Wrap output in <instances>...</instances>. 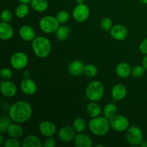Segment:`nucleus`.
Returning <instances> with one entry per match:
<instances>
[{"label": "nucleus", "mask_w": 147, "mask_h": 147, "mask_svg": "<svg viewBox=\"0 0 147 147\" xmlns=\"http://www.w3.org/2000/svg\"><path fill=\"white\" fill-rule=\"evenodd\" d=\"M32 115L31 104L26 100H19L9 108V116L15 123H24L29 121Z\"/></svg>", "instance_id": "f257e3e1"}, {"label": "nucleus", "mask_w": 147, "mask_h": 147, "mask_svg": "<svg viewBox=\"0 0 147 147\" xmlns=\"http://www.w3.org/2000/svg\"><path fill=\"white\" fill-rule=\"evenodd\" d=\"M32 49L37 57L46 58L51 53V42L44 36H37L32 42Z\"/></svg>", "instance_id": "f03ea898"}, {"label": "nucleus", "mask_w": 147, "mask_h": 147, "mask_svg": "<svg viewBox=\"0 0 147 147\" xmlns=\"http://www.w3.org/2000/svg\"><path fill=\"white\" fill-rule=\"evenodd\" d=\"M90 133L95 136H103L109 133L111 129L110 121L105 116L91 118L88 124Z\"/></svg>", "instance_id": "7ed1b4c3"}, {"label": "nucleus", "mask_w": 147, "mask_h": 147, "mask_svg": "<svg viewBox=\"0 0 147 147\" xmlns=\"http://www.w3.org/2000/svg\"><path fill=\"white\" fill-rule=\"evenodd\" d=\"M105 88L103 83L99 80H93L86 87V97L90 101H99L104 96Z\"/></svg>", "instance_id": "20e7f679"}, {"label": "nucleus", "mask_w": 147, "mask_h": 147, "mask_svg": "<svg viewBox=\"0 0 147 147\" xmlns=\"http://www.w3.org/2000/svg\"><path fill=\"white\" fill-rule=\"evenodd\" d=\"M60 24L57 20L56 17L52 15H46L41 18L39 22V27L45 34H53L55 33Z\"/></svg>", "instance_id": "39448f33"}, {"label": "nucleus", "mask_w": 147, "mask_h": 147, "mask_svg": "<svg viewBox=\"0 0 147 147\" xmlns=\"http://www.w3.org/2000/svg\"><path fill=\"white\" fill-rule=\"evenodd\" d=\"M126 139L131 146H140L144 141L143 131L137 126H129L126 131Z\"/></svg>", "instance_id": "423d86ee"}, {"label": "nucleus", "mask_w": 147, "mask_h": 147, "mask_svg": "<svg viewBox=\"0 0 147 147\" xmlns=\"http://www.w3.org/2000/svg\"><path fill=\"white\" fill-rule=\"evenodd\" d=\"M111 128L117 132H126L129 129V121L127 117L123 115L116 114L109 120Z\"/></svg>", "instance_id": "0eeeda50"}, {"label": "nucleus", "mask_w": 147, "mask_h": 147, "mask_svg": "<svg viewBox=\"0 0 147 147\" xmlns=\"http://www.w3.org/2000/svg\"><path fill=\"white\" fill-rule=\"evenodd\" d=\"M29 63V57L23 52H17L11 55L10 58V65L15 70H23L27 67Z\"/></svg>", "instance_id": "6e6552de"}, {"label": "nucleus", "mask_w": 147, "mask_h": 147, "mask_svg": "<svg viewBox=\"0 0 147 147\" xmlns=\"http://www.w3.org/2000/svg\"><path fill=\"white\" fill-rule=\"evenodd\" d=\"M72 16L77 22H83L86 21L90 16V9L86 4H77L73 8Z\"/></svg>", "instance_id": "1a4fd4ad"}, {"label": "nucleus", "mask_w": 147, "mask_h": 147, "mask_svg": "<svg viewBox=\"0 0 147 147\" xmlns=\"http://www.w3.org/2000/svg\"><path fill=\"white\" fill-rule=\"evenodd\" d=\"M77 132L75 131L73 126H65L60 128L58 131V138L61 142L65 143H69V142H73L76 137Z\"/></svg>", "instance_id": "9d476101"}, {"label": "nucleus", "mask_w": 147, "mask_h": 147, "mask_svg": "<svg viewBox=\"0 0 147 147\" xmlns=\"http://www.w3.org/2000/svg\"><path fill=\"white\" fill-rule=\"evenodd\" d=\"M38 130L40 134L45 137H53L57 132V127L50 121H43L39 124Z\"/></svg>", "instance_id": "9b49d317"}, {"label": "nucleus", "mask_w": 147, "mask_h": 147, "mask_svg": "<svg viewBox=\"0 0 147 147\" xmlns=\"http://www.w3.org/2000/svg\"><path fill=\"white\" fill-rule=\"evenodd\" d=\"M0 90L4 97L12 98L17 94V87L15 83L10 80H3L0 83Z\"/></svg>", "instance_id": "f8f14e48"}, {"label": "nucleus", "mask_w": 147, "mask_h": 147, "mask_svg": "<svg viewBox=\"0 0 147 147\" xmlns=\"http://www.w3.org/2000/svg\"><path fill=\"white\" fill-rule=\"evenodd\" d=\"M20 87L21 91L27 96H32L37 90V86L35 81L30 78L22 79L20 83Z\"/></svg>", "instance_id": "ddd939ff"}, {"label": "nucleus", "mask_w": 147, "mask_h": 147, "mask_svg": "<svg viewBox=\"0 0 147 147\" xmlns=\"http://www.w3.org/2000/svg\"><path fill=\"white\" fill-rule=\"evenodd\" d=\"M110 34L114 40L118 41L124 40L128 36V30L123 24H115L110 30Z\"/></svg>", "instance_id": "4468645a"}, {"label": "nucleus", "mask_w": 147, "mask_h": 147, "mask_svg": "<svg viewBox=\"0 0 147 147\" xmlns=\"http://www.w3.org/2000/svg\"><path fill=\"white\" fill-rule=\"evenodd\" d=\"M19 34L22 40L25 42H32V40L36 37L35 31L32 27L28 24H24L20 27L19 30Z\"/></svg>", "instance_id": "2eb2a0df"}, {"label": "nucleus", "mask_w": 147, "mask_h": 147, "mask_svg": "<svg viewBox=\"0 0 147 147\" xmlns=\"http://www.w3.org/2000/svg\"><path fill=\"white\" fill-rule=\"evenodd\" d=\"M73 143L76 147H91L93 145L91 138L84 133H78Z\"/></svg>", "instance_id": "dca6fc26"}, {"label": "nucleus", "mask_w": 147, "mask_h": 147, "mask_svg": "<svg viewBox=\"0 0 147 147\" xmlns=\"http://www.w3.org/2000/svg\"><path fill=\"white\" fill-rule=\"evenodd\" d=\"M127 94V89L124 85L117 83L115 85L111 90V96L113 99L116 101H119L124 98Z\"/></svg>", "instance_id": "f3484780"}, {"label": "nucleus", "mask_w": 147, "mask_h": 147, "mask_svg": "<svg viewBox=\"0 0 147 147\" xmlns=\"http://www.w3.org/2000/svg\"><path fill=\"white\" fill-rule=\"evenodd\" d=\"M85 65L80 60H73L67 67L69 73L73 76H79L83 74Z\"/></svg>", "instance_id": "a211bd4d"}, {"label": "nucleus", "mask_w": 147, "mask_h": 147, "mask_svg": "<svg viewBox=\"0 0 147 147\" xmlns=\"http://www.w3.org/2000/svg\"><path fill=\"white\" fill-rule=\"evenodd\" d=\"M14 35L13 27L8 22H1L0 24V38L1 40L7 41L12 38Z\"/></svg>", "instance_id": "6ab92c4d"}, {"label": "nucleus", "mask_w": 147, "mask_h": 147, "mask_svg": "<svg viewBox=\"0 0 147 147\" xmlns=\"http://www.w3.org/2000/svg\"><path fill=\"white\" fill-rule=\"evenodd\" d=\"M131 69L130 65L125 62L119 63L116 67V73L121 78H126L131 75Z\"/></svg>", "instance_id": "aec40b11"}, {"label": "nucleus", "mask_w": 147, "mask_h": 147, "mask_svg": "<svg viewBox=\"0 0 147 147\" xmlns=\"http://www.w3.org/2000/svg\"><path fill=\"white\" fill-rule=\"evenodd\" d=\"M7 134L9 137L15 138V139H20L22 136L24 134V129L22 126L18 123H12L7 130Z\"/></svg>", "instance_id": "412c9836"}, {"label": "nucleus", "mask_w": 147, "mask_h": 147, "mask_svg": "<svg viewBox=\"0 0 147 147\" xmlns=\"http://www.w3.org/2000/svg\"><path fill=\"white\" fill-rule=\"evenodd\" d=\"M86 112L90 118L98 117L102 112L101 106L98 102L90 101L86 107Z\"/></svg>", "instance_id": "4be33fe9"}, {"label": "nucleus", "mask_w": 147, "mask_h": 147, "mask_svg": "<svg viewBox=\"0 0 147 147\" xmlns=\"http://www.w3.org/2000/svg\"><path fill=\"white\" fill-rule=\"evenodd\" d=\"M23 147H42V144L40 139L37 136L33 134L28 135L24 138L22 142Z\"/></svg>", "instance_id": "5701e85b"}, {"label": "nucleus", "mask_w": 147, "mask_h": 147, "mask_svg": "<svg viewBox=\"0 0 147 147\" xmlns=\"http://www.w3.org/2000/svg\"><path fill=\"white\" fill-rule=\"evenodd\" d=\"M30 4L31 8L37 12H44L49 7L47 0H32Z\"/></svg>", "instance_id": "b1692460"}, {"label": "nucleus", "mask_w": 147, "mask_h": 147, "mask_svg": "<svg viewBox=\"0 0 147 147\" xmlns=\"http://www.w3.org/2000/svg\"><path fill=\"white\" fill-rule=\"evenodd\" d=\"M70 31H71V30L68 26L62 24V25H60V27H58L55 34L57 40H60V41H65L68 38Z\"/></svg>", "instance_id": "393cba45"}, {"label": "nucleus", "mask_w": 147, "mask_h": 147, "mask_svg": "<svg viewBox=\"0 0 147 147\" xmlns=\"http://www.w3.org/2000/svg\"><path fill=\"white\" fill-rule=\"evenodd\" d=\"M103 116L110 120L112 117L116 116L118 113V108L113 103H109L103 107Z\"/></svg>", "instance_id": "a878e982"}, {"label": "nucleus", "mask_w": 147, "mask_h": 147, "mask_svg": "<svg viewBox=\"0 0 147 147\" xmlns=\"http://www.w3.org/2000/svg\"><path fill=\"white\" fill-rule=\"evenodd\" d=\"M29 12H30V7H29L28 4L20 3L14 9V14L16 17L20 19L25 18L28 15Z\"/></svg>", "instance_id": "bb28decb"}, {"label": "nucleus", "mask_w": 147, "mask_h": 147, "mask_svg": "<svg viewBox=\"0 0 147 147\" xmlns=\"http://www.w3.org/2000/svg\"><path fill=\"white\" fill-rule=\"evenodd\" d=\"M72 126L77 133H83L87 128V123L84 119L78 117L73 121Z\"/></svg>", "instance_id": "cd10ccee"}, {"label": "nucleus", "mask_w": 147, "mask_h": 147, "mask_svg": "<svg viewBox=\"0 0 147 147\" xmlns=\"http://www.w3.org/2000/svg\"><path fill=\"white\" fill-rule=\"evenodd\" d=\"M12 121H13L11 120L9 115L8 116H6V115L3 116L0 119V133L4 134L7 132V129L12 123Z\"/></svg>", "instance_id": "c85d7f7f"}, {"label": "nucleus", "mask_w": 147, "mask_h": 147, "mask_svg": "<svg viewBox=\"0 0 147 147\" xmlns=\"http://www.w3.org/2000/svg\"><path fill=\"white\" fill-rule=\"evenodd\" d=\"M83 74L88 78H94L98 74L97 67L93 64L85 65Z\"/></svg>", "instance_id": "c756f323"}, {"label": "nucleus", "mask_w": 147, "mask_h": 147, "mask_svg": "<svg viewBox=\"0 0 147 147\" xmlns=\"http://www.w3.org/2000/svg\"><path fill=\"white\" fill-rule=\"evenodd\" d=\"M56 18L60 24H65L70 20V14L65 10H60L56 14Z\"/></svg>", "instance_id": "7c9ffc66"}, {"label": "nucleus", "mask_w": 147, "mask_h": 147, "mask_svg": "<svg viewBox=\"0 0 147 147\" xmlns=\"http://www.w3.org/2000/svg\"><path fill=\"white\" fill-rule=\"evenodd\" d=\"M100 28L104 31H110L113 27V21L109 17H103L100 22Z\"/></svg>", "instance_id": "2f4dec72"}, {"label": "nucleus", "mask_w": 147, "mask_h": 147, "mask_svg": "<svg viewBox=\"0 0 147 147\" xmlns=\"http://www.w3.org/2000/svg\"><path fill=\"white\" fill-rule=\"evenodd\" d=\"M145 70L146 69L144 67L143 65H134L131 69V75L133 77L139 78L144 75Z\"/></svg>", "instance_id": "473e14b6"}, {"label": "nucleus", "mask_w": 147, "mask_h": 147, "mask_svg": "<svg viewBox=\"0 0 147 147\" xmlns=\"http://www.w3.org/2000/svg\"><path fill=\"white\" fill-rule=\"evenodd\" d=\"M13 18V13L9 9H4L1 13V20L4 22H9Z\"/></svg>", "instance_id": "72a5a7b5"}, {"label": "nucleus", "mask_w": 147, "mask_h": 147, "mask_svg": "<svg viewBox=\"0 0 147 147\" xmlns=\"http://www.w3.org/2000/svg\"><path fill=\"white\" fill-rule=\"evenodd\" d=\"M0 76L4 80H11L13 76V72L9 67H4L0 71Z\"/></svg>", "instance_id": "f704fd0d"}, {"label": "nucleus", "mask_w": 147, "mask_h": 147, "mask_svg": "<svg viewBox=\"0 0 147 147\" xmlns=\"http://www.w3.org/2000/svg\"><path fill=\"white\" fill-rule=\"evenodd\" d=\"M2 146L4 147H20L21 144L18 139L9 137V139H6Z\"/></svg>", "instance_id": "c9c22d12"}, {"label": "nucleus", "mask_w": 147, "mask_h": 147, "mask_svg": "<svg viewBox=\"0 0 147 147\" xmlns=\"http://www.w3.org/2000/svg\"><path fill=\"white\" fill-rule=\"evenodd\" d=\"M55 146L56 141L53 137H47L42 143L43 147H55Z\"/></svg>", "instance_id": "e433bc0d"}, {"label": "nucleus", "mask_w": 147, "mask_h": 147, "mask_svg": "<svg viewBox=\"0 0 147 147\" xmlns=\"http://www.w3.org/2000/svg\"><path fill=\"white\" fill-rule=\"evenodd\" d=\"M140 52L144 55H147V37L142 40L139 45Z\"/></svg>", "instance_id": "4c0bfd02"}, {"label": "nucleus", "mask_w": 147, "mask_h": 147, "mask_svg": "<svg viewBox=\"0 0 147 147\" xmlns=\"http://www.w3.org/2000/svg\"><path fill=\"white\" fill-rule=\"evenodd\" d=\"M30 73L29 70H25L22 72L23 78H30Z\"/></svg>", "instance_id": "58836bf2"}, {"label": "nucleus", "mask_w": 147, "mask_h": 147, "mask_svg": "<svg viewBox=\"0 0 147 147\" xmlns=\"http://www.w3.org/2000/svg\"><path fill=\"white\" fill-rule=\"evenodd\" d=\"M142 65L146 69V70H147V55H145V56L144 57L143 60H142Z\"/></svg>", "instance_id": "ea45409f"}, {"label": "nucleus", "mask_w": 147, "mask_h": 147, "mask_svg": "<svg viewBox=\"0 0 147 147\" xmlns=\"http://www.w3.org/2000/svg\"><path fill=\"white\" fill-rule=\"evenodd\" d=\"M4 142H5V139H4V136L2 135V134H1V135H0V144L3 145Z\"/></svg>", "instance_id": "a19ab883"}, {"label": "nucleus", "mask_w": 147, "mask_h": 147, "mask_svg": "<svg viewBox=\"0 0 147 147\" xmlns=\"http://www.w3.org/2000/svg\"><path fill=\"white\" fill-rule=\"evenodd\" d=\"M20 3H23V4H29L31 2L32 0H17Z\"/></svg>", "instance_id": "79ce46f5"}, {"label": "nucleus", "mask_w": 147, "mask_h": 147, "mask_svg": "<svg viewBox=\"0 0 147 147\" xmlns=\"http://www.w3.org/2000/svg\"><path fill=\"white\" fill-rule=\"evenodd\" d=\"M140 146L141 147H147V140H144V139L143 142L141 143Z\"/></svg>", "instance_id": "37998d69"}, {"label": "nucleus", "mask_w": 147, "mask_h": 147, "mask_svg": "<svg viewBox=\"0 0 147 147\" xmlns=\"http://www.w3.org/2000/svg\"><path fill=\"white\" fill-rule=\"evenodd\" d=\"M77 4H84L86 0H76Z\"/></svg>", "instance_id": "c03bdc74"}, {"label": "nucleus", "mask_w": 147, "mask_h": 147, "mask_svg": "<svg viewBox=\"0 0 147 147\" xmlns=\"http://www.w3.org/2000/svg\"><path fill=\"white\" fill-rule=\"evenodd\" d=\"M141 1H142V2H143L144 4H147V0H141Z\"/></svg>", "instance_id": "a18cd8bd"}, {"label": "nucleus", "mask_w": 147, "mask_h": 147, "mask_svg": "<svg viewBox=\"0 0 147 147\" xmlns=\"http://www.w3.org/2000/svg\"><path fill=\"white\" fill-rule=\"evenodd\" d=\"M96 147H98V146H101V147H103V146H103V145H96Z\"/></svg>", "instance_id": "49530a36"}]
</instances>
